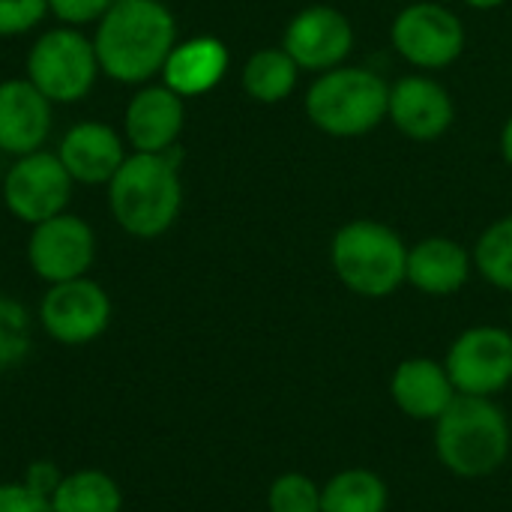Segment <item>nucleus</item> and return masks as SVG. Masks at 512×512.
Instances as JSON below:
<instances>
[{
  "label": "nucleus",
  "mask_w": 512,
  "mask_h": 512,
  "mask_svg": "<svg viewBox=\"0 0 512 512\" xmlns=\"http://www.w3.org/2000/svg\"><path fill=\"white\" fill-rule=\"evenodd\" d=\"M174 45L177 21L162 0H117L93 36L102 75L120 84H144L162 75Z\"/></svg>",
  "instance_id": "nucleus-1"
},
{
  "label": "nucleus",
  "mask_w": 512,
  "mask_h": 512,
  "mask_svg": "<svg viewBox=\"0 0 512 512\" xmlns=\"http://www.w3.org/2000/svg\"><path fill=\"white\" fill-rule=\"evenodd\" d=\"M432 426L435 456L459 480L495 477L510 459L512 423L495 399L459 396Z\"/></svg>",
  "instance_id": "nucleus-2"
},
{
  "label": "nucleus",
  "mask_w": 512,
  "mask_h": 512,
  "mask_svg": "<svg viewBox=\"0 0 512 512\" xmlns=\"http://www.w3.org/2000/svg\"><path fill=\"white\" fill-rule=\"evenodd\" d=\"M183 186L177 162L168 153H129L108 183V210L114 222L138 237H162L180 216Z\"/></svg>",
  "instance_id": "nucleus-3"
},
{
  "label": "nucleus",
  "mask_w": 512,
  "mask_h": 512,
  "mask_svg": "<svg viewBox=\"0 0 512 512\" xmlns=\"http://www.w3.org/2000/svg\"><path fill=\"white\" fill-rule=\"evenodd\" d=\"M330 261L339 282L369 300L390 297L408 282V246L381 222L357 219L339 228L330 246Z\"/></svg>",
  "instance_id": "nucleus-4"
},
{
  "label": "nucleus",
  "mask_w": 512,
  "mask_h": 512,
  "mask_svg": "<svg viewBox=\"0 0 512 512\" xmlns=\"http://www.w3.org/2000/svg\"><path fill=\"white\" fill-rule=\"evenodd\" d=\"M390 108L387 81L363 66L327 69L306 96L309 120L330 135H363L375 129Z\"/></svg>",
  "instance_id": "nucleus-5"
},
{
  "label": "nucleus",
  "mask_w": 512,
  "mask_h": 512,
  "mask_svg": "<svg viewBox=\"0 0 512 512\" xmlns=\"http://www.w3.org/2000/svg\"><path fill=\"white\" fill-rule=\"evenodd\" d=\"M102 75L93 39L78 27L45 30L27 51V81L54 105L81 102Z\"/></svg>",
  "instance_id": "nucleus-6"
},
{
  "label": "nucleus",
  "mask_w": 512,
  "mask_h": 512,
  "mask_svg": "<svg viewBox=\"0 0 512 512\" xmlns=\"http://www.w3.org/2000/svg\"><path fill=\"white\" fill-rule=\"evenodd\" d=\"M459 396L495 399L512 384V330L477 324L462 330L444 357Z\"/></svg>",
  "instance_id": "nucleus-7"
},
{
  "label": "nucleus",
  "mask_w": 512,
  "mask_h": 512,
  "mask_svg": "<svg viewBox=\"0 0 512 512\" xmlns=\"http://www.w3.org/2000/svg\"><path fill=\"white\" fill-rule=\"evenodd\" d=\"M75 180L57 159V153L36 150L27 156H18L6 174H3V204L6 210L24 222L39 225L51 216L66 213L72 201Z\"/></svg>",
  "instance_id": "nucleus-8"
},
{
  "label": "nucleus",
  "mask_w": 512,
  "mask_h": 512,
  "mask_svg": "<svg viewBox=\"0 0 512 512\" xmlns=\"http://www.w3.org/2000/svg\"><path fill=\"white\" fill-rule=\"evenodd\" d=\"M39 324L57 345H90L111 324V297L87 276L48 285L39 300Z\"/></svg>",
  "instance_id": "nucleus-9"
},
{
  "label": "nucleus",
  "mask_w": 512,
  "mask_h": 512,
  "mask_svg": "<svg viewBox=\"0 0 512 512\" xmlns=\"http://www.w3.org/2000/svg\"><path fill=\"white\" fill-rule=\"evenodd\" d=\"M96 261V234L69 210L60 216H51L39 225H30L27 237V264L30 270L48 282H69L87 276V270Z\"/></svg>",
  "instance_id": "nucleus-10"
},
{
  "label": "nucleus",
  "mask_w": 512,
  "mask_h": 512,
  "mask_svg": "<svg viewBox=\"0 0 512 512\" xmlns=\"http://www.w3.org/2000/svg\"><path fill=\"white\" fill-rule=\"evenodd\" d=\"M393 45L396 51L420 66L441 69L453 63L465 48V27L456 12L441 3H414L402 9L393 21Z\"/></svg>",
  "instance_id": "nucleus-11"
},
{
  "label": "nucleus",
  "mask_w": 512,
  "mask_h": 512,
  "mask_svg": "<svg viewBox=\"0 0 512 512\" xmlns=\"http://www.w3.org/2000/svg\"><path fill=\"white\" fill-rule=\"evenodd\" d=\"M354 45L351 21L333 6H309L291 18L285 51L300 69H336Z\"/></svg>",
  "instance_id": "nucleus-12"
},
{
  "label": "nucleus",
  "mask_w": 512,
  "mask_h": 512,
  "mask_svg": "<svg viewBox=\"0 0 512 512\" xmlns=\"http://www.w3.org/2000/svg\"><path fill=\"white\" fill-rule=\"evenodd\" d=\"M186 108L165 84L141 87L123 111V138L132 153H168L183 132Z\"/></svg>",
  "instance_id": "nucleus-13"
},
{
  "label": "nucleus",
  "mask_w": 512,
  "mask_h": 512,
  "mask_svg": "<svg viewBox=\"0 0 512 512\" xmlns=\"http://www.w3.org/2000/svg\"><path fill=\"white\" fill-rule=\"evenodd\" d=\"M126 156V138L102 120H81L69 126L57 147V159L69 177L84 186H108Z\"/></svg>",
  "instance_id": "nucleus-14"
},
{
  "label": "nucleus",
  "mask_w": 512,
  "mask_h": 512,
  "mask_svg": "<svg viewBox=\"0 0 512 512\" xmlns=\"http://www.w3.org/2000/svg\"><path fill=\"white\" fill-rule=\"evenodd\" d=\"M390 399L408 420L435 423L456 399L459 390L444 366V360L432 357H408L393 369Z\"/></svg>",
  "instance_id": "nucleus-15"
},
{
  "label": "nucleus",
  "mask_w": 512,
  "mask_h": 512,
  "mask_svg": "<svg viewBox=\"0 0 512 512\" xmlns=\"http://www.w3.org/2000/svg\"><path fill=\"white\" fill-rule=\"evenodd\" d=\"M51 105L27 78L0 81V153L18 159L45 147Z\"/></svg>",
  "instance_id": "nucleus-16"
},
{
  "label": "nucleus",
  "mask_w": 512,
  "mask_h": 512,
  "mask_svg": "<svg viewBox=\"0 0 512 512\" xmlns=\"http://www.w3.org/2000/svg\"><path fill=\"white\" fill-rule=\"evenodd\" d=\"M387 114L414 141H432L444 135L453 123V99L450 93L423 75L402 78L396 87H390V108Z\"/></svg>",
  "instance_id": "nucleus-17"
},
{
  "label": "nucleus",
  "mask_w": 512,
  "mask_h": 512,
  "mask_svg": "<svg viewBox=\"0 0 512 512\" xmlns=\"http://www.w3.org/2000/svg\"><path fill=\"white\" fill-rule=\"evenodd\" d=\"M474 255L450 237H426L408 249V282L429 297H450L471 279Z\"/></svg>",
  "instance_id": "nucleus-18"
},
{
  "label": "nucleus",
  "mask_w": 512,
  "mask_h": 512,
  "mask_svg": "<svg viewBox=\"0 0 512 512\" xmlns=\"http://www.w3.org/2000/svg\"><path fill=\"white\" fill-rule=\"evenodd\" d=\"M228 72V48L216 36H192L177 42L162 66V84L177 96H201L213 90Z\"/></svg>",
  "instance_id": "nucleus-19"
},
{
  "label": "nucleus",
  "mask_w": 512,
  "mask_h": 512,
  "mask_svg": "<svg viewBox=\"0 0 512 512\" xmlns=\"http://www.w3.org/2000/svg\"><path fill=\"white\" fill-rule=\"evenodd\" d=\"M390 486L387 480L363 465L336 471L321 486V512H387Z\"/></svg>",
  "instance_id": "nucleus-20"
},
{
  "label": "nucleus",
  "mask_w": 512,
  "mask_h": 512,
  "mask_svg": "<svg viewBox=\"0 0 512 512\" xmlns=\"http://www.w3.org/2000/svg\"><path fill=\"white\" fill-rule=\"evenodd\" d=\"M54 512H123L120 483L99 468H78L51 495Z\"/></svg>",
  "instance_id": "nucleus-21"
},
{
  "label": "nucleus",
  "mask_w": 512,
  "mask_h": 512,
  "mask_svg": "<svg viewBox=\"0 0 512 512\" xmlns=\"http://www.w3.org/2000/svg\"><path fill=\"white\" fill-rule=\"evenodd\" d=\"M297 69L285 48H261L243 66V87L255 102H282L297 84Z\"/></svg>",
  "instance_id": "nucleus-22"
},
{
  "label": "nucleus",
  "mask_w": 512,
  "mask_h": 512,
  "mask_svg": "<svg viewBox=\"0 0 512 512\" xmlns=\"http://www.w3.org/2000/svg\"><path fill=\"white\" fill-rule=\"evenodd\" d=\"M474 267L489 285L512 294V216L483 231L474 249Z\"/></svg>",
  "instance_id": "nucleus-23"
},
{
  "label": "nucleus",
  "mask_w": 512,
  "mask_h": 512,
  "mask_svg": "<svg viewBox=\"0 0 512 512\" xmlns=\"http://www.w3.org/2000/svg\"><path fill=\"white\" fill-rule=\"evenodd\" d=\"M30 348H33L30 312L12 297H0V375L21 366Z\"/></svg>",
  "instance_id": "nucleus-24"
},
{
  "label": "nucleus",
  "mask_w": 512,
  "mask_h": 512,
  "mask_svg": "<svg viewBox=\"0 0 512 512\" xmlns=\"http://www.w3.org/2000/svg\"><path fill=\"white\" fill-rule=\"evenodd\" d=\"M267 512H321V483L300 471L279 474L267 489Z\"/></svg>",
  "instance_id": "nucleus-25"
},
{
  "label": "nucleus",
  "mask_w": 512,
  "mask_h": 512,
  "mask_svg": "<svg viewBox=\"0 0 512 512\" xmlns=\"http://www.w3.org/2000/svg\"><path fill=\"white\" fill-rule=\"evenodd\" d=\"M48 0H0V36H24L42 24Z\"/></svg>",
  "instance_id": "nucleus-26"
},
{
  "label": "nucleus",
  "mask_w": 512,
  "mask_h": 512,
  "mask_svg": "<svg viewBox=\"0 0 512 512\" xmlns=\"http://www.w3.org/2000/svg\"><path fill=\"white\" fill-rule=\"evenodd\" d=\"M117 0H48V12L69 24V27H84V24H99V18L114 6Z\"/></svg>",
  "instance_id": "nucleus-27"
},
{
  "label": "nucleus",
  "mask_w": 512,
  "mask_h": 512,
  "mask_svg": "<svg viewBox=\"0 0 512 512\" xmlns=\"http://www.w3.org/2000/svg\"><path fill=\"white\" fill-rule=\"evenodd\" d=\"M0 512H54L48 498H39L30 492L21 480L18 483H0Z\"/></svg>",
  "instance_id": "nucleus-28"
},
{
  "label": "nucleus",
  "mask_w": 512,
  "mask_h": 512,
  "mask_svg": "<svg viewBox=\"0 0 512 512\" xmlns=\"http://www.w3.org/2000/svg\"><path fill=\"white\" fill-rule=\"evenodd\" d=\"M63 471L54 465V462H48V459H36V462H30L27 465V471H24V486L30 489V492H36L39 498H48L51 501V495L57 492V486L63 483Z\"/></svg>",
  "instance_id": "nucleus-29"
},
{
  "label": "nucleus",
  "mask_w": 512,
  "mask_h": 512,
  "mask_svg": "<svg viewBox=\"0 0 512 512\" xmlns=\"http://www.w3.org/2000/svg\"><path fill=\"white\" fill-rule=\"evenodd\" d=\"M501 150H504V159L512 165V117L507 120L504 132H501Z\"/></svg>",
  "instance_id": "nucleus-30"
},
{
  "label": "nucleus",
  "mask_w": 512,
  "mask_h": 512,
  "mask_svg": "<svg viewBox=\"0 0 512 512\" xmlns=\"http://www.w3.org/2000/svg\"><path fill=\"white\" fill-rule=\"evenodd\" d=\"M468 6H474V9H495V6H501L504 0H465Z\"/></svg>",
  "instance_id": "nucleus-31"
}]
</instances>
